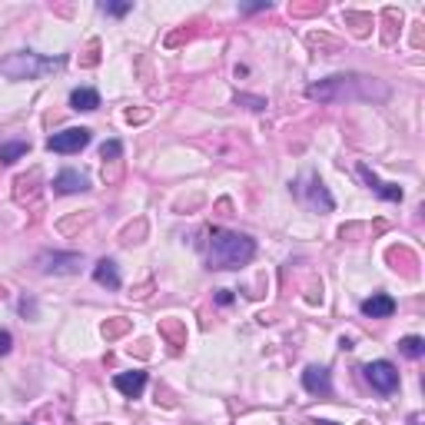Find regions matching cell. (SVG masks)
Masks as SVG:
<instances>
[{
	"instance_id": "cell-17",
	"label": "cell",
	"mask_w": 425,
	"mask_h": 425,
	"mask_svg": "<svg viewBox=\"0 0 425 425\" xmlns=\"http://www.w3.org/2000/svg\"><path fill=\"white\" fill-rule=\"evenodd\" d=\"M123 332H130V319H120V316H116V319H107V323H103V339H107V342H110V339H120Z\"/></svg>"
},
{
	"instance_id": "cell-14",
	"label": "cell",
	"mask_w": 425,
	"mask_h": 425,
	"mask_svg": "<svg viewBox=\"0 0 425 425\" xmlns=\"http://www.w3.org/2000/svg\"><path fill=\"white\" fill-rule=\"evenodd\" d=\"M160 332L170 339V342H173V349L187 346V329H183V323H180V319H163V323H160Z\"/></svg>"
},
{
	"instance_id": "cell-1",
	"label": "cell",
	"mask_w": 425,
	"mask_h": 425,
	"mask_svg": "<svg viewBox=\"0 0 425 425\" xmlns=\"http://www.w3.org/2000/svg\"><path fill=\"white\" fill-rule=\"evenodd\" d=\"M306 97L319 103H339V100H389V87L379 83L375 76H329L319 83L306 87Z\"/></svg>"
},
{
	"instance_id": "cell-12",
	"label": "cell",
	"mask_w": 425,
	"mask_h": 425,
	"mask_svg": "<svg viewBox=\"0 0 425 425\" xmlns=\"http://www.w3.org/2000/svg\"><path fill=\"white\" fill-rule=\"evenodd\" d=\"M93 279L107 289H120V283H123V279H120V269H116L113 259H100V263L93 266Z\"/></svg>"
},
{
	"instance_id": "cell-19",
	"label": "cell",
	"mask_w": 425,
	"mask_h": 425,
	"mask_svg": "<svg viewBox=\"0 0 425 425\" xmlns=\"http://www.w3.org/2000/svg\"><path fill=\"white\" fill-rule=\"evenodd\" d=\"M100 11L110 13V17H126V13L133 11V4H130V0H123V4H110V0H103Z\"/></svg>"
},
{
	"instance_id": "cell-3",
	"label": "cell",
	"mask_w": 425,
	"mask_h": 425,
	"mask_svg": "<svg viewBox=\"0 0 425 425\" xmlns=\"http://www.w3.org/2000/svg\"><path fill=\"white\" fill-rule=\"evenodd\" d=\"M63 63H67V57H40L30 50H17L0 60V74L7 80H40V76L63 70Z\"/></svg>"
},
{
	"instance_id": "cell-11",
	"label": "cell",
	"mask_w": 425,
	"mask_h": 425,
	"mask_svg": "<svg viewBox=\"0 0 425 425\" xmlns=\"http://www.w3.org/2000/svg\"><path fill=\"white\" fill-rule=\"evenodd\" d=\"M302 196H306V203H309V206H313V210H323V212H329L332 210V206H336V200H332V196H329V189L323 187V180H309V187L302 189Z\"/></svg>"
},
{
	"instance_id": "cell-21",
	"label": "cell",
	"mask_w": 425,
	"mask_h": 425,
	"mask_svg": "<svg viewBox=\"0 0 425 425\" xmlns=\"http://www.w3.org/2000/svg\"><path fill=\"white\" fill-rule=\"evenodd\" d=\"M236 103H246L250 110H263V107H266V100H259V97H246V93H239Z\"/></svg>"
},
{
	"instance_id": "cell-8",
	"label": "cell",
	"mask_w": 425,
	"mask_h": 425,
	"mask_svg": "<svg viewBox=\"0 0 425 425\" xmlns=\"http://www.w3.org/2000/svg\"><path fill=\"white\" fill-rule=\"evenodd\" d=\"M53 189L60 193V196H70V193H83L90 189V180L80 170H60L57 180H53Z\"/></svg>"
},
{
	"instance_id": "cell-22",
	"label": "cell",
	"mask_w": 425,
	"mask_h": 425,
	"mask_svg": "<svg viewBox=\"0 0 425 425\" xmlns=\"http://www.w3.org/2000/svg\"><path fill=\"white\" fill-rule=\"evenodd\" d=\"M11 349H13V336L7 329H0V356H7Z\"/></svg>"
},
{
	"instance_id": "cell-10",
	"label": "cell",
	"mask_w": 425,
	"mask_h": 425,
	"mask_svg": "<svg viewBox=\"0 0 425 425\" xmlns=\"http://www.w3.org/2000/svg\"><path fill=\"white\" fill-rule=\"evenodd\" d=\"M396 313V299L389 292H372L369 299L363 302V316H372V319H389Z\"/></svg>"
},
{
	"instance_id": "cell-26",
	"label": "cell",
	"mask_w": 425,
	"mask_h": 425,
	"mask_svg": "<svg viewBox=\"0 0 425 425\" xmlns=\"http://www.w3.org/2000/svg\"><path fill=\"white\" fill-rule=\"evenodd\" d=\"M313 425H336V422H319V419H316V422Z\"/></svg>"
},
{
	"instance_id": "cell-2",
	"label": "cell",
	"mask_w": 425,
	"mask_h": 425,
	"mask_svg": "<svg viewBox=\"0 0 425 425\" xmlns=\"http://www.w3.org/2000/svg\"><path fill=\"white\" fill-rule=\"evenodd\" d=\"M256 256V243L243 233L212 229L210 233V269H239Z\"/></svg>"
},
{
	"instance_id": "cell-4",
	"label": "cell",
	"mask_w": 425,
	"mask_h": 425,
	"mask_svg": "<svg viewBox=\"0 0 425 425\" xmlns=\"http://www.w3.org/2000/svg\"><path fill=\"white\" fill-rule=\"evenodd\" d=\"M34 263L43 276H74L83 266V252H40Z\"/></svg>"
},
{
	"instance_id": "cell-25",
	"label": "cell",
	"mask_w": 425,
	"mask_h": 425,
	"mask_svg": "<svg viewBox=\"0 0 425 425\" xmlns=\"http://www.w3.org/2000/svg\"><path fill=\"white\" fill-rule=\"evenodd\" d=\"M20 313H24V316H27V313L34 316V313H37V306H34V302H27V299H24V302H20Z\"/></svg>"
},
{
	"instance_id": "cell-5",
	"label": "cell",
	"mask_w": 425,
	"mask_h": 425,
	"mask_svg": "<svg viewBox=\"0 0 425 425\" xmlns=\"http://www.w3.org/2000/svg\"><path fill=\"white\" fill-rule=\"evenodd\" d=\"M365 382H369L375 392L389 396V392H396V389H399V369H396L392 363H386V359L369 363V365H365Z\"/></svg>"
},
{
	"instance_id": "cell-16",
	"label": "cell",
	"mask_w": 425,
	"mask_h": 425,
	"mask_svg": "<svg viewBox=\"0 0 425 425\" xmlns=\"http://www.w3.org/2000/svg\"><path fill=\"white\" fill-rule=\"evenodd\" d=\"M399 352H402V356H409V359H422V356H425V342L419 336H405V339H399Z\"/></svg>"
},
{
	"instance_id": "cell-20",
	"label": "cell",
	"mask_w": 425,
	"mask_h": 425,
	"mask_svg": "<svg viewBox=\"0 0 425 425\" xmlns=\"http://www.w3.org/2000/svg\"><path fill=\"white\" fill-rule=\"evenodd\" d=\"M375 193H379L382 200H389V203H399L402 200V187H396V183H379V187H375Z\"/></svg>"
},
{
	"instance_id": "cell-13",
	"label": "cell",
	"mask_w": 425,
	"mask_h": 425,
	"mask_svg": "<svg viewBox=\"0 0 425 425\" xmlns=\"http://www.w3.org/2000/svg\"><path fill=\"white\" fill-rule=\"evenodd\" d=\"M70 107H74V110H83V113L97 110V107H100V93L93 87H80L70 93Z\"/></svg>"
},
{
	"instance_id": "cell-23",
	"label": "cell",
	"mask_w": 425,
	"mask_h": 425,
	"mask_svg": "<svg viewBox=\"0 0 425 425\" xmlns=\"http://www.w3.org/2000/svg\"><path fill=\"white\" fill-rule=\"evenodd\" d=\"M97 50H100V43L93 40V43H90V50H87V57H83V63H87V67H93V63H97Z\"/></svg>"
},
{
	"instance_id": "cell-7",
	"label": "cell",
	"mask_w": 425,
	"mask_h": 425,
	"mask_svg": "<svg viewBox=\"0 0 425 425\" xmlns=\"http://www.w3.org/2000/svg\"><path fill=\"white\" fill-rule=\"evenodd\" d=\"M302 386H306V392H313V396H332V375L323 365H309L302 372Z\"/></svg>"
},
{
	"instance_id": "cell-9",
	"label": "cell",
	"mask_w": 425,
	"mask_h": 425,
	"mask_svg": "<svg viewBox=\"0 0 425 425\" xmlns=\"http://www.w3.org/2000/svg\"><path fill=\"white\" fill-rule=\"evenodd\" d=\"M113 389L116 392H123L126 399H137L140 392L147 389V372H120V375H113Z\"/></svg>"
},
{
	"instance_id": "cell-6",
	"label": "cell",
	"mask_w": 425,
	"mask_h": 425,
	"mask_svg": "<svg viewBox=\"0 0 425 425\" xmlns=\"http://www.w3.org/2000/svg\"><path fill=\"white\" fill-rule=\"evenodd\" d=\"M90 143V130L87 126H70L63 133H53L47 140V150L50 153H80Z\"/></svg>"
},
{
	"instance_id": "cell-18",
	"label": "cell",
	"mask_w": 425,
	"mask_h": 425,
	"mask_svg": "<svg viewBox=\"0 0 425 425\" xmlns=\"http://www.w3.org/2000/svg\"><path fill=\"white\" fill-rule=\"evenodd\" d=\"M120 156H123V143H120V140H107V143L100 147V160L116 163Z\"/></svg>"
},
{
	"instance_id": "cell-24",
	"label": "cell",
	"mask_w": 425,
	"mask_h": 425,
	"mask_svg": "<svg viewBox=\"0 0 425 425\" xmlns=\"http://www.w3.org/2000/svg\"><path fill=\"white\" fill-rule=\"evenodd\" d=\"M216 302H220V306H229V302H233L229 289H220V292H216Z\"/></svg>"
},
{
	"instance_id": "cell-15",
	"label": "cell",
	"mask_w": 425,
	"mask_h": 425,
	"mask_svg": "<svg viewBox=\"0 0 425 425\" xmlns=\"http://www.w3.org/2000/svg\"><path fill=\"white\" fill-rule=\"evenodd\" d=\"M30 153V147H27L24 140H13V143H4L0 147V163H17L20 156H27Z\"/></svg>"
}]
</instances>
